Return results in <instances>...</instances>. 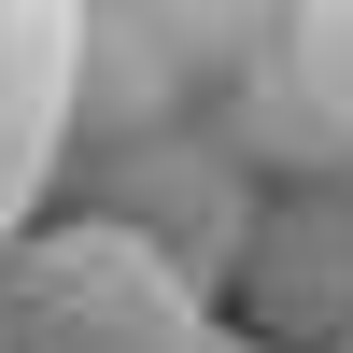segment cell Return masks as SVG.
<instances>
[{"mask_svg": "<svg viewBox=\"0 0 353 353\" xmlns=\"http://www.w3.org/2000/svg\"><path fill=\"white\" fill-rule=\"evenodd\" d=\"M0 353H269L212 311V283H184L156 241H128L113 212L28 226L0 269Z\"/></svg>", "mask_w": 353, "mask_h": 353, "instance_id": "cell-1", "label": "cell"}, {"mask_svg": "<svg viewBox=\"0 0 353 353\" xmlns=\"http://www.w3.org/2000/svg\"><path fill=\"white\" fill-rule=\"evenodd\" d=\"M71 99H85V0H0V269L43 226V184L71 156Z\"/></svg>", "mask_w": 353, "mask_h": 353, "instance_id": "cell-2", "label": "cell"}, {"mask_svg": "<svg viewBox=\"0 0 353 353\" xmlns=\"http://www.w3.org/2000/svg\"><path fill=\"white\" fill-rule=\"evenodd\" d=\"M241 339H311L339 353L353 339V198H269V212L241 226Z\"/></svg>", "mask_w": 353, "mask_h": 353, "instance_id": "cell-3", "label": "cell"}, {"mask_svg": "<svg viewBox=\"0 0 353 353\" xmlns=\"http://www.w3.org/2000/svg\"><path fill=\"white\" fill-rule=\"evenodd\" d=\"M283 99L353 156V0H283Z\"/></svg>", "mask_w": 353, "mask_h": 353, "instance_id": "cell-4", "label": "cell"}, {"mask_svg": "<svg viewBox=\"0 0 353 353\" xmlns=\"http://www.w3.org/2000/svg\"><path fill=\"white\" fill-rule=\"evenodd\" d=\"M339 353H353V339H339Z\"/></svg>", "mask_w": 353, "mask_h": 353, "instance_id": "cell-5", "label": "cell"}]
</instances>
